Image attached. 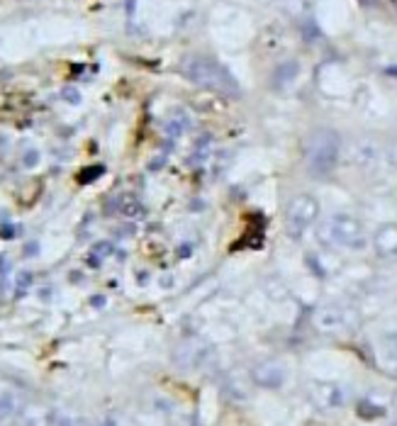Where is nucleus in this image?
<instances>
[{
    "instance_id": "obj_1",
    "label": "nucleus",
    "mask_w": 397,
    "mask_h": 426,
    "mask_svg": "<svg viewBox=\"0 0 397 426\" xmlns=\"http://www.w3.org/2000/svg\"><path fill=\"white\" fill-rule=\"evenodd\" d=\"M180 71L190 83H195L197 88L207 90V93H217L225 98H239V83L237 78L222 66L220 61L210 59L205 54H190L185 56L180 63Z\"/></svg>"
},
{
    "instance_id": "obj_2",
    "label": "nucleus",
    "mask_w": 397,
    "mask_h": 426,
    "mask_svg": "<svg viewBox=\"0 0 397 426\" xmlns=\"http://www.w3.org/2000/svg\"><path fill=\"white\" fill-rule=\"evenodd\" d=\"M302 154H305L309 176L326 178L336 171L339 159H341V139L329 127H319V130L309 132Z\"/></svg>"
},
{
    "instance_id": "obj_3",
    "label": "nucleus",
    "mask_w": 397,
    "mask_h": 426,
    "mask_svg": "<svg viewBox=\"0 0 397 426\" xmlns=\"http://www.w3.org/2000/svg\"><path fill=\"white\" fill-rule=\"evenodd\" d=\"M319 241L329 249H346V251H364L368 246V234L364 222L354 214H331L319 227Z\"/></svg>"
},
{
    "instance_id": "obj_4",
    "label": "nucleus",
    "mask_w": 397,
    "mask_h": 426,
    "mask_svg": "<svg viewBox=\"0 0 397 426\" xmlns=\"http://www.w3.org/2000/svg\"><path fill=\"white\" fill-rule=\"evenodd\" d=\"M319 217V200L307 192H300L285 207V229L293 239H300Z\"/></svg>"
},
{
    "instance_id": "obj_5",
    "label": "nucleus",
    "mask_w": 397,
    "mask_h": 426,
    "mask_svg": "<svg viewBox=\"0 0 397 426\" xmlns=\"http://www.w3.org/2000/svg\"><path fill=\"white\" fill-rule=\"evenodd\" d=\"M312 324L319 334H346L359 326V314L344 305H322L314 309Z\"/></svg>"
},
{
    "instance_id": "obj_6",
    "label": "nucleus",
    "mask_w": 397,
    "mask_h": 426,
    "mask_svg": "<svg viewBox=\"0 0 397 426\" xmlns=\"http://www.w3.org/2000/svg\"><path fill=\"white\" fill-rule=\"evenodd\" d=\"M210 353H212V346L200 336H188L173 348V363H176L180 370H200L202 365L207 363Z\"/></svg>"
},
{
    "instance_id": "obj_7",
    "label": "nucleus",
    "mask_w": 397,
    "mask_h": 426,
    "mask_svg": "<svg viewBox=\"0 0 397 426\" xmlns=\"http://www.w3.org/2000/svg\"><path fill=\"white\" fill-rule=\"evenodd\" d=\"M346 390L336 383H324V380H314L309 383V400L324 412L339 410V407L346 405Z\"/></svg>"
},
{
    "instance_id": "obj_8",
    "label": "nucleus",
    "mask_w": 397,
    "mask_h": 426,
    "mask_svg": "<svg viewBox=\"0 0 397 426\" xmlns=\"http://www.w3.org/2000/svg\"><path fill=\"white\" fill-rule=\"evenodd\" d=\"M249 373L256 388H266V390H278L288 380V370H285V365L280 360H261Z\"/></svg>"
},
{
    "instance_id": "obj_9",
    "label": "nucleus",
    "mask_w": 397,
    "mask_h": 426,
    "mask_svg": "<svg viewBox=\"0 0 397 426\" xmlns=\"http://www.w3.org/2000/svg\"><path fill=\"white\" fill-rule=\"evenodd\" d=\"M373 251L378 254V259L397 264V224L378 227L373 234Z\"/></svg>"
},
{
    "instance_id": "obj_10",
    "label": "nucleus",
    "mask_w": 397,
    "mask_h": 426,
    "mask_svg": "<svg viewBox=\"0 0 397 426\" xmlns=\"http://www.w3.org/2000/svg\"><path fill=\"white\" fill-rule=\"evenodd\" d=\"M376 355H378V365H381L388 375L397 378V331L381 336Z\"/></svg>"
},
{
    "instance_id": "obj_11",
    "label": "nucleus",
    "mask_w": 397,
    "mask_h": 426,
    "mask_svg": "<svg viewBox=\"0 0 397 426\" xmlns=\"http://www.w3.org/2000/svg\"><path fill=\"white\" fill-rule=\"evenodd\" d=\"M251 385H254V380H251V373L247 375V373L239 370V368H234V370H230V373H227V378H225V390H227V395H230L232 400H237V402L249 400Z\"/></svg>"
},
{
    "instance_id": "obj_12",
    "label": "nucleus",
    "mask_w": 397,
    "mask_h": 426,
    "mask_svg": "<svg viewBox=\"0 0 397 426\" xmlns=\"http://www.w3.org/2000/svg\"><path fill=\"white\" fill-rule=\"evenodd\" d=\"M190 127H192V120L183 108H173L171 113L166 115V120H163V134H166L168 139H180L183 134L190 132Z\"/></svg>"
},
{
    "instance_id": "obj_13",
    "label": "nucleus",
    "mask_w": 397,
    "mask_h": 426,
    "mask_svg": "<svg viewBox=\"0 0 397 426\" xmlns=\"http://www.w3.org/2000/svg\"><path fill=\"white\" fill-rule=\"evenodd\" d=\"M22 426H56V410L44 405H27L20 412Z\"/></svg>"
},
{
    "instance_id": "obj_14",
    "label": "nucleus",
    "mask_w": 397,
    "mask_h": 426,
    "mask_svg": "<svg viewBox=\"0 0 397 426\" xmlns=\"http://www.w3.org/2000/svg\"><path fill=\"white\" fill-rule=\"evenodd\" d=\"M351 156H354V163H356V166L371 168L373 163L378 161V147H376L373 142H368V139H361V142L354 144Z\"/></svg>"
},
{
    "instance_id": "obj_15",
    "label": "nucleus",
    "mask_w": 397,
    "mask_h": 426,
    "mask_svg": "<svg viewBox=\"0 0 397 426\" xmlns=\"http://www.w3.org/2000/svg\"><path fill=\"white\" fill-rule=\"evenodd\" d=\"M297 73H300V66H297V61H285V63H280V66L273 71V85L276 88H288L290 83L297 78Z\"/></svg>"
},
{
    "instance_id": "obj_16",
    "label": "nucleus",
    "mask_w": 397,
    "mask_h": 426,
    "mask_svg": "<svg viewBox=\"0 0 397 426\" xmlns=\"http://www.w3.org/2000/svg\"><path fill=\"white\" fill-rule=\"evenodd\" d=\"M118 205H120V214H122V217H127V219H142L144 214H147V207H144L142 200H137L134 195L122 197Z\"/></svg>"
},
{
    "instance_id": "obj_17",
    "label": "nucleus",
    "mask_w": 397,
    "mask_h": 426,
    "mask_svg": "<svg viewBox=\"0 0 397 426\" xmlns=\"http://www.w3.org/2000/svg\"><path fill=\"white\" fill-rule=\"evenodd\" d=\"M17 412H20V402H17V397L13 393H3V395H0V422L10 419Z\"/></svg>"
},
{
    "instance_id": "obj_18",
    "label": "nucleus",
    "mask_w": 397,
    "mask_h": 426,
    "mask_svg": "<svg viewBox=\"0 0 397 426\" xmlns=\"http://www.w3.org/2000/svg\"><path fill=\"white\" fill-rule=\"evenodd\" d=\"M56 426H88V424H86V419H81L78 414L56 412Z\"/></svg>"
},
{
    "instance_id": "obj_19",
    "label": "nucleus",
    "mask_w": 397,
    "mask_h": 426,
    "mask_svg": "<svg viewBox=\"0 0 397 426\" xmlns=\"http://www.w3.org/2000/svg\"><path fill=\"white\" fill-rule=\"evenodd\" d=\"M105 173V166H91V168H86V171H81L78 173V183L81 185H86V183H93V180H98Z\"/></svg>"
},
{
    "instance_id": "obj_20",
    "label": "nucleus",
    "mask_w": 397,
    "mask_h": 426,
    "mask_svg": "<svg viewBox=\"0 0 397 426\" xmlns=\"http://www.w3.org/2000/svg\"><path fill=\"white\" fill-rule=\"evenodd\" d=\"M359 414H361V417H366V419H376V417H383L385 410H383V407H373L371 402H361Z\"/></svg>"
},
{
    "instance_id": "obj_21",
    "label": "nucleus",
    "mask_w": 397,
    "mask_h": 426,
    "mask_svg": "<svg viewBox=\"0 0 397 426\" xmlns=\"http://www.w3.org/2000/svg\"><path fill=\"white\" fill-rule=\"evenodd\" d=\"M39 163V151L37 149H27L25 156H22V166L25 168H34Z\"/></svg>"
},
{
    "instance_id": "obj_22",
    "label": "nucleus",
    "mask_w": 397,
    "mask_h": 426,
    "mask_svg": "<svg viewBox=\"0 0 397 426\" xmlns=\"http://www.w3.org/2000/svg\"><path fill=\"white\" fill-rule=\"evenodd\" d=\"M32 285V273H20L17 276V295H22Z\"/></svg>"
},
{
    "instance_id": "obj_23",
    "label": "nucleus",
    "mask_w": 397,
    "mask_h": 426,
    "mask_svg": "<svg viewBox=\"0 0 397 426\" xmlns=\"http://www.w3.org/2000/svg\"><path fill=\"white\" fill-rule=\"evenodd\" d=\"M388 159H390V163H393V166L397 168V139L388 147Z\"/></svg>"
},
{
    "instance_id": "obj_24",
    "label": "nucleus",
    "mask_w": 397,
    "mask_h": 426,
    "mask_svg": "<svg viewBox=\"0 0 397 426\" xmlns=\"http://www.w3.org/2000/svg\"><path fill=\"white\" fill-rule=\"evenodd\" d=\"M15 234H17V229L13 224H5L3 229H0V237H3V239H13Z\"/></svg>"
},
{
    "instance_id": "obj_25",
    "label": "nucleus",
    "mask_w": 397,
    "mask_h": 426,
    "mask_svg": "<svg viewBox=\"0 0 397 426\" xmlns=\"http://www.w3.org/2000/svg\"><path fill=\"white\" fill-rule=\"evenodd\" d=\"M63 98H66V100H71V103H78L81 100V95L76 93V88H66V90H63Z\"/></svg>"
},
{
    "instance_id": "obj_26",
    "label": "nucleus",
    "mask_w": 397,
    "mask_h": 426,
    "mask_svg": "<svg viewBox=\"0 0 397 426\" xmlns=\"http://www.w3.org/2000/svg\"><path fill=\"white\" fill-rule=\"evenodd\" d=\"M96 254H100V256H108V254H113V244H98Z\"/></svg>"
},
{
    "instance_id": "obj_27",
    "label": "nucleus",
    "mask_w": 397,
    "mask_h": 426,
    "mask_svg": "<svg viewBox=\"0 0 397 426\" xmlns=\"http://www.w3.org/2000/svg\"><path fill=\"white\" fill-rule=\"evenodd\" d=\"M134 10H137V0H127V13L134 15Z\"/></svg>"
},
{
    "instance_id": "obj_28",
    "label": "nucleus",
    "mask_w": 397,
    "mask_h": 426,
    "mask_svg": "<svg viewBox=\"0 0 397 426\" xmlns=\"http://www.w3.org/2000/svg\"><path fill=\"white\" fill-rule=\"evenodd\" d=\"M37 244H30V249H25V254H30V256H34V254H37Z\"/></svg>"
},
{
    "instance_id": "obj_29",
    "label": "nucleus",
    "mask_w": 397,
    "mask_h": 426,
    "mask_svg": "<svg viewBox=\"0 0 397 426\" xmlns=\"http://www.w3.org/2000/svg\"><path fill=\"white\" fill-rule=\"evenodd\" d=\"M361 3H364V5H373L376 0H361Z\"/></svg>"
},
{
    "instance_id": "obj_30",
    "label": "nucleus",
    "mask_w": 397,
    "mask_h": 426,
    "mask_svg": "<svg viewBox=\"0 0 397 426\" xmlns=\"http://www.w3.org/2000/svg\"><path fill=\"white\" fill-rule=\"evenodd\" d=\"M388 73L390 76H397V68H388Z\"/></svg>"
},
{
    "instance_id": "obj_31",
    "label": "nucleus",
    "mask_w": 397,
    "mask_h": 426,
    "mask_svg": "<svg viewBox=\"0 0 397 426\" xmlns=\"http://www.w3.org/2000/svg\"><path fill=\"white\" fill-rule=\"evenodd\" d=\"M393 426H397V422H395V424H393Z\"/></svg>"
}]
</instances>
